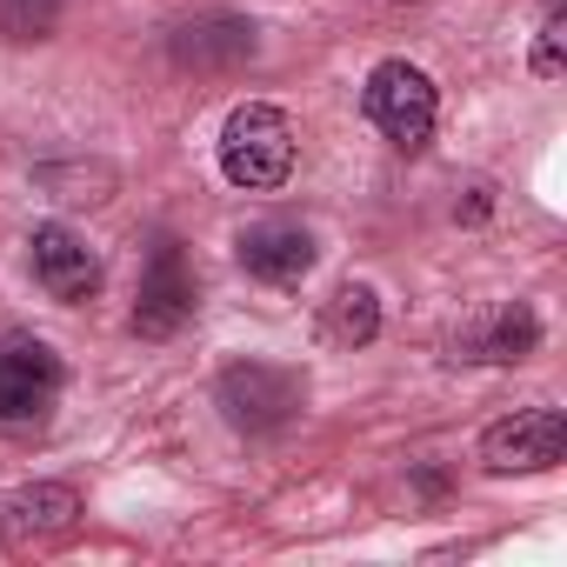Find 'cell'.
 I'll return each instance as SVG.
<instances>
[{"label": "cell", "mask_w": 567, "mask_h": 567, "mask_svg": "<svg viewBox=\"0 0 567 567\" xmlns=\"http://www.w3.org/2000/svg\"><path fill=\"white\" fill-rule=\"evenodd\" d=\"M220 167L247 194L280 187V181H288V167H295V127H288V114L260 107V101L234 107L227 114V134H220Z\"/></svg>", "instance_id": "1"}, {"label": "cell", "mask_w": 567, "mask_h": 567, "mask_svg": "<svg viewBox=\"0 0 567 567\" xmlns=\"http://www.w3.org/2000/svg\"><path fill=\"white\" fill-rule=\"evenodd\" d=\"M368 121L394 141V147H421L434 134V81L408 61H381L368 74Z\"/></svg>", "instance_id": "2"}, {"label": "cell", "mask_w": 567, "mask_h": 567, "mask_svg": "<svg viewBox=\"0 0 567 567\" xmlns=\"http://www.w3.org/2000/svg\"><path fill=\"white\" fill-rule=\"evenodd\" d=\"M567 454V414L560 408H527V414H507L487 427L481 441V461L494 474H540V467H560Z\"/></svg>", "instance_id": "3"}, {"label": "cell", "mask_w": 567, "mask_h": 567, "mask_svg": "<svg viewBox=\"0 0 567 567\" xmlns=\"http://www.w3.org/2000/svg\"><path fill=\"white\" fill-rule=\"evenodd\" d=\"M61 401V361L48 341L14 334L0 341V421H48V408Z\"/></svg>", "instance_id": "4"}, {"label": "cell", "mask_w": 567, "mask_h": 567, "mask_svg": "<svg viewBox=\"0 0 567 567\" xmlns=\"http://www.w3.org/2000/svg\"><path fill=\"white\" fill-rule=\"evenodd\" d=\"M28 254H34V280H41L54 301H94V288H101V260H94V247H87L74 227H61V220L34 227Z\"/></svg>", "instance_id": "5"}, {"label": "cell", "mask_w": 567, "mask_h": 567, "mask_svg": "<svg viewBox=\"0 0 567 567\" xmlns=\"http://www.w3.org/2000/svg\"><path fill=\"white\" fill-rule=\"evenodd\" d=\"M187 315H194V274H187V260H181L174 240H154V260H147V280H141L134 328H141L147 341H167Z\"/></svg>", "instance_id": "6"}, {"label": "cell", "mask_w": 567, "mask_h": 567, "mask_svg": "<svg viewBox=\"0 0 567 567\" xmlns=\"http://www.w3.org/2000/svg\"><path fill=\"white\" fill-rule=\"evenodd\" d=\"M240 267L267 288H295V280L315 267V234L301 220H254L240 234Z\"/></svg>", "instance_id": "7"}, {"label": "cell", "mask_w": 567, "mask_h": 567, "mask_svg": "<svg viewBox=\"0 0 567 567\" xmlns=\"http://www.w3.org/2000/svg\"><path fill=\"white\" fill-rule=\"evenodd\" d=\"M220 408L234 427H280L295 408H301V381L295 374H274V368H234L220 381Z\"/></svg>", "instance_id": "8"}, {"label": "cell", "mask_w": 567, "mask_h": 567, "mask_svg": "<svg viewBox=\"0 0 567 567\" xmlns=\"http://www.w3.org/2000/svg\"><path fill=\"white\" fill-rule=\"evenodd\" d=\"M74 514H81L74 487H28L8 501V534H61Z\"/></svg>", "instance_id": "9"}, {"label": "cell", "mask_w": 567, "mask_h": 567, "mask_svg": "<svg viewBox=\"0 0 567 567\" xmlns=\"http://www.w3.org/2000/svg\"><path fill=\"white\" fill-rule=\"evenodd\" d=\"M374 328H381V308H374L368 288H341V295L328 301V341L361 348V341H374Z\"/></svg>", "instance_id": "10"}, {"label": "cell", "mask_w": 567, "mask_h": 567, "mask_svg": "<svg viewBox=\"0 0 567 567\" xmlns=\"http://www.w3.org/2000/svg\"><path fill=\"white\" fill-rule=\"evenodd\" d=\"M214 54L247 61V54H254V28H247V21H200V28H187L181 61H214Z\"/></svg>", "instance_id": "11"}, {"label": "cell", "mask_w": 567, "mask_h": 567, "mask_svg": "<svg viewBox=\"0 0 567 567\" xmlns=\"http://www.w3.org/2000/svg\"><path fill=\"white\" fill-rule=\"evenodd\" d=\"M534 341H540V321H534L527 308H507V315L494 321V334L481 341V354H474V361H520Z\"/></svg>", "instance_id": "12"}, {"label": "cell", "mask_w": 567, "mask_h": 567, "mask_svg": "<svg viewBox=\"0 0 567 567\" xmlns=\"http://www.w3.org/2000/svg\"><path fill=\"white\" fill-rule=\"evenodd\" d=\"M61 21V0H0V34L8 41H48Z\"/></svg>", "instance_id": "13"}, {"label": "cell", "mask_w": 567, "mask_h": 567, "mask_svg": "<svg viewBox=\"0 0 567 567\" xmlns=\"http://www.w3.org/2000/svg\"><path fill=\"white\" fill-rule=\"evenodd\" d=\"M560 41H567V21H560V8H554L547 28H540V48H534V74H540V81L560 74Z\"/></svg>", "instance_id": "14"}]
</instances>
